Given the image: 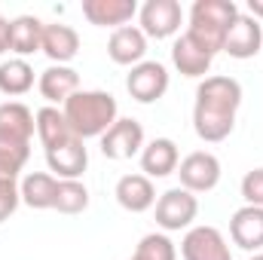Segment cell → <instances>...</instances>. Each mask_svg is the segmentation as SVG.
Listing matches in <instances>:
<instances>
[{
    "instance_id": "cell-1",
    "label": "cell",
    "mask_w": 263,
    "mask_h": 260,
    "mask_svg": "<svg viewBox=\"0 0 263 260\" xmlns=\"http://www.w3.org/2000/svg\"><path fill=\"white\" fill-rule=\"evenodd\" d=\"M242 107V83L223 73L205 77L196 89L193 104V129L202 141L217 144L227 141L236 129V114Z\"/></svg>"
},
{
    "instance_id": "cell-2",
    "label": "cell",
    "mask_w": 263,
    "mask_h": 260,
    "mask_svg": "<svg viewBox=\"0 0 263 260\" xmlns=\"http://www.w3.org/2000/svg\"><path fill=\"white\" fill-rule=\"evenodd\" d=\"M70 132L86 141V138H101L104 132L110 129L120 120V107L117 98L104 89H80L62 104Z\"/></svg>"
},
{
    "instance_id": "cell-3",
    "label": "cell",
    "mask_w": 263,
    "mask_h": 260,
    "mask_svg": "<svg viewBox=\"0 0 263 260\" xmlns=\"http://www.w3.org/2000/svg\"><path fill=\"white\" fill-rule=\"evenodd\" d=\"M236 15H239L236 0H196L190 6L187 31L217 55V52H223V40H227V31L236 22Z\"/></svg>"
},
{
    "instance_id": "cell-4",
    "label": "cell",
    "mask_w": 263,
    "mask_h": 260,
    "mask_svg": "<svg viewBox=\"0 0 263 260\" xmlns=\"http://www.w3.org/2000/svg\"><path fill=\"white\" fill-rule=\"evenodd\" d=\"M199 214V199L184 187H172L156 199V227L165 233L190 230Z\"/></svg>"
},
{
    "instance_id": "cell-5",
    "label": "cell",
    "mask_w": 263,
    "mask_h": 260,
    "mask_svg": "<svg viewBox=\"0 0 263 260\" xmlns=\"http://www.w3.org/2000/svg\"><path fill=\"white\" fill-rule=\"evenodd\" d=\"M37 132L34 110L22 101H3L0 104V147L31 153V138Z\"/></svg>"
},
{
    "instance_id": "cell-6",
    "label": "cell",
    "mask_w": 263,
    "mask_h": 260,
    "mask_svg": "<svg viewBox=\"0 0 263 260\" xmlns=\"http://www.w3.org/2000/svg\"><path fill=\"white\" fill-rule=\"evenodd\" d=\"M138 28L144 31V37L150 40H168L181 31L184 25V9L178 0H147L144 6H138Z\"/></svg>"
},
{
    "instance_id": "cell-7",
    "label": "cell",
    "mask_w": 263,
    "mask_h": 260,
    "mask_svg": "<svg viewBox=\"0 0 263 260\" xmlns=\"http://www.w3.org/2000/svg\"><path fill=\"white\" fill-rule=\"evenodd\" d=\"M178 178H181V187L190 190V193H208L220 184V159L208 150H193L181 159L178 165Z\"/></svg>"
},
{
    "instance_id": "cell-8",
    "label": "cell",
    "mask_w": 263,
    "mask_h": 260,
    "mask_svg": "<svg viewBox=\"0 0 263 260\" xmlns=\"http://www.w3.org/2000/svg\"><path fill=\"white\" fill-rule=\"evenodd\" d=\"M98 141H101V153L107 159L123 162V159H132V156H141V150H144V126L138 120H132V117H120Z\"/></svg>"
},
{
    "instance_id": "cell-9",
    "label": "cell",
    "mask_w": 263,
    "mask_h": 260,
    "mask_svg": "<svg viewBox=\"0 0 263 260\" xmlns=\"http://www.w3.org/2000/svg\"><path fill=\"white\" fill-rule=\"evenodd\" d=\"M181 257L184 260H233V251L217 227L199 224L190 227L181 239Z\"/></svg>"
},
{
    "instance_id": "cell-10",
    "label": "cell",
    "mask_w": 263,
    "mask_h": 260,
    "mask_svg": "<svg viewBox=\"0 0 263 260\" xmlns=\"http://www.w3.org/2000/svg\"><path fill=\"white\" fill-rule=\"evenodd\" d=\"M126 89L135 101L141 104H153L168 92V67L162 62H141L129 70L126 77Z\"/></svg>"
},
{
    "instance_id": "cell-11",
    "label": "cell",
    "mask_w": 263,
    "mask_h": 260,
    "mask_svg": "<svg viewBox=\"0 0 263 260\" xmlns=\"http://www.w3.org/2000/svg\"><path fill=\"white\" fill-rule=\"evenodd\" d=\"M260 46H263V25L254 18V15L239 12V15H236V22H233V25H230V31H227L223 52H227L230 59L248 62V59H254V55L260 52Z\"/></svg>"
},
{
    "instance_id": "cell-12",
    "label": "cell",
    "mask_w": 263,
    "mask_h": 260,
    "mask_svg": "<svg viewBox=\"0 0 263 260\" xmlns=\"http://www.w3.org/2000/svg\"><path fill=\"white\" fill-rule=\"evenodd\" d=\"M46 165L59 181H80L89 165V150L80 138H70L65 144L46 150Z\"/></svg>"
},
{
    "instance_id": "cell-13",
    "label": "cell",
    "mask_w": 263,
    "mask_h": 260,
    "mask_svg": "<svg viewBox=\"0 0 263 260\" xmlns=\"http://www.w3.org/2000/svg\"><path fill=\"white\" fill-rule=\"evenodd\" d=\"M211 62H214V52L208 46H202L190 31H184L175 40V46H172V65L178 67V73H184V77H193V80L205 77L211 70Z\"/></svg>"
},
{
    "instance_id": "cell-14",
    "label": "cell",
    "mask_w": 263,
    "mask_h": 260,
    "mask_svg": "<svg viewBox=\"0 0 263 260\" xmlns=\"http://www.w3.org/2000/svg\"><path fill=\"white\" fill-rule=\"evenodd\" d=\"M178 165H181V153H178V144L172 138H153V141L144 144V150H141V172L150 181L175 175Z\"/></svg>"
},
{
    "instance_id": "cell-15",
    "label": "cell",
    "mask_w": 263,
    "mask_h": 260,
    "mask_svg": "<svg viewBox=\"0 0 263 260\" xmlns=\"http://www.w3.org/2000/svg\"><path fill=\"white\" fill-rule=\"evenodd\" d=\"M83 15L95 28H126L138 15L135 0H83Z\"/></svg>"
},
{
    "instance_id": "cell-16",
    "label": "cell",
    "mask_w": 263,
    "mask_h": 260,
    "mask_svg": "<svg viewBox=\"0 0 263 260\" xmlns=\"http://www.w3.org/2000/svg\"><path fill=\"white\" fill-rule=\"evenodd\" d=\"M230 239L242 251H260L263 248V208L257 205H242L230 217Z\"/></svg>"
},
{
    "instance_id": "cell-17",
    "label": "cell",
    "mask_w": 263,
    "mask_h": 260,
    "mask_svg": "<svg viewBox=\"0 0 263 260\" xmlns=\"http://www.w3.org/2000/svg\"><path fill=\"white\" fill-rule=\"evenodd\" d=\"M107 55L114 65H123V67H135L144 62L147 55V37L141 28L135 25H126V28H117L107 40Z\"/></svg>"
},
{
    "instance_id": "cell-18",
    "label": "cell",
    "mask_w": 263,
    "mask_h": 260,
    "mask_svg": "<svg viewBox=\"0 0 263 260\" xmlns=\"http://www.w3.org/2000/svg\"><path fill=\"white\" fill-rule=\"evenodd\" d=\"M114 196L132 214H144L156 205V187L147 175H123L114 187Z\"/></svg>"
},
{
    "instance_id": "cell-19",
    "label": "cell",
    "mask_w": 263,
    "mask_h": 260,
    "mask_svg": "<svg viewBox=\"0 0 263 260\" xmlns=\"http://www.w3.org/2000/svg\"><path fill=\"white\" fill-rule=\"evenodd\" d=\"M40 52H46V59L52 65H70L80 52V34L62 25V22H52V25H43V46Z\"/></svg>"
},
{
    "instance_id": "cell-20",
    "label": "cell",
    "mask_w": 263,
    "mask_h": 260,
    "mask_svg": "<svg viewBox=\"0 0 263 260\" xmlns=\"http://www.w3.org/2000/svg\"><path fill=\"white\" fill-rule=\"evenodd\" d=\"M37 89H40V95H43L52 107H55V104H65L73 92H80V73L70 65H49L40 73Z\"/></svg>"
},
{
    "instance_id": "cell-21",
    "label": "cell",
    "mask_w": 263,
    "mask_h": 260,
    "mask_svg": "<svg viewBox=\"0 0 263 260\" xmlns=\"http://www.w3.org/2000/svg\"><path fill=\"white\" fill-rule=\"evenodd\" d=\"M22 202L34 211H46L55 208V196H59V178L49 172H28L18 184Z\"/></svg>"
},
{
    "instance_id": "cell-22",
    "label": "cell",
    "mask_w": 263,
    "mask_h": 260,
    "mask_svg": "<svg viewBox=\"0 0 263 260\" xmlns=\"http://www.w3.org/2000/svg\"><path fill=\"white\" fill-rule=\"evenodd\" d=\"M43 46V22L37 15H15L9 18V52L15 59L34 55Z\"/></svg>"
},
{
    "instance_id": "cell-23",
    "label": "cell",
    "mask_w": 263,
    "mask_h": 260,
    "mask_svg": "<svg viewBox=\"0 0 263 260\" xmlns=\"http://www.w3.org/2000/svg\"><path fill=\"white\" fill-rule=\"evenodd\" d=\"M34 123H37V138H40L43 150H52V147L70 141V138H77V135L70 132V126H67L65 114H62L59 107H52V104L40 107V110L34 114Z\"/></svg>"
},
{
    "instance_id": "cell-24",
    "label": "cell",
    "mask_w": 263,
    "mask_h": 260,
    "mask_svg": "<svg viewBox=\"0 0 263 260\" xmlns=\"http://www.w3.org/2000/svg\"><path fill=\"white\" fill-rule=\"evenodd\" d=\"M34 89V67L28 65L25 59H9L0 65V92L15 98Z\"/></svg>"
},
{
    "instance_id": "cell-25",
    "label": "cell",
    "mask_w": 263,
    "mask_h": 260,
    "mask_svg": "<svg viewBox=\"0 0 263 260\" xmlns=\"http://www.w3.org/2000/svg\"><path fill=\"white\" fill-rule=\"evenodd\" d=\"M129 260H178V248L165 233H147Z\"/></svg>"
},
{
    "instance_id": "cell-26",
    "label": "cell",
    "mask_w": 263,
    "mask_h": 260,
    "mask_svg": "<svg viewBox=\"0 0 263 260\" xmlns=\"http://www.w3.org/2000/svg\"><path fill=\"white\" fill-rule=\"evenodd\" d=\"M89 208V190L83 181H59L55 196V211L62 214H83Z\"/></svg>"
},
{
    "instance_id": "cell-27",
    "label": "cell",
    "mask_w": 263,
    "mask_h": 260,
    "mask_svg": "<svg viewBox=\"0 0 263 260\" xmlns=\"http://www.w3.org/2000/svg\"><path fill=\"white\" fill-rule=\"evenodd\" d=\"M28 156H31V153L0 147V184H18V175H22Z\"/></svg>"
},
{
    "instance_id": "cell-28",
    "label": "cell",
    "mask_w": 263,
    "mask_h": 260,
    "mask_svg": "<svg viewBox=\"0 0 263 260\" xmlns=\"http://www.w3.org/2000/svg\"><path fill=\"white\" fill-rule=\"evenodd\" d=\"M242 199H245V205L263 208V169H251L242 178Z\"/></svg>"
},
{
    "instance_id": "cell-29",
    "label": "cell",
    "mask_w": 263,
    "mask_h": 260,
    "mask_svg": "<svg viewBox=\"0 0 263 260\" xmlns=\"http://www.w3.org/2000/svg\"><path fill=\"white\" fill-rule=\"evenodd\" d=\"M22 205V193L18 184H0V224L9 220L15 214V208Z\"/></svg>"
},
{
    "instance_id": "cell-30",
    "label": "cell",
    "mask_w": 263,
    "mask_h": 260,
    "mask_svg": "<svg viewBox=\"0 0 263 260\" xmlns=\"http://www.w3.org/2000/svg\"><path fill=\"white\" fill-rule=\"evenodd\" d=\"M9 52V18L0 15V55Z\"/></svg>"
},
{
    "instance_id": "cell-31",
    "label": "cell",
    "mask_w": 263,
    "mask_h": 260,
    "mask_svg": "<svg viewBox=\"0 0 263 260\" xmlns=\"http://www.w3.org/2000/svg\"><path fill=\"white\" fill-rule=\"evenodd\" d=\"M248 15H254L257 22H263V0H248Z\"/></svg>"
},
{
    "instance_id": "cell-32",
    "label": "cell",
    "mask_w": 263,
    "mask_h": 260,
    "mask_svg": "<svg viewBox=\"0 0 263 260\" xmlns=\"http://www.w3.org/2000/svg\"><path fill=\"white\" fill-rule=\"evenodd\" d=\"M248 260H263V251H257V254H251Z\"/></svg>"
}]
</instances>
